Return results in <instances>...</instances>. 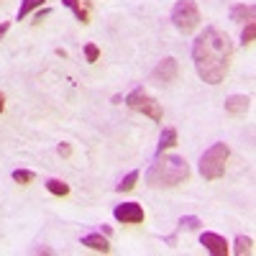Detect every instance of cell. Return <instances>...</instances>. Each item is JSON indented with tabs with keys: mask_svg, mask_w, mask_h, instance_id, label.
Wrapping results in <instances>:
<instances>
[{
	"mask_svg": "<svg viewBox=\"0 0 256 256\" xmlns=\"http://www.w3.org/2000/svg\"><path fill=\"white\" fill-rule=\"evenodd\" d=\"M228 156H230V148L218 141L212 144L208 152L200 156V174L205 180H220L226 174V164H228Z\"/></svg>",
	"mask_w": 256,
	"mask_h": 256,
	"instance_id": "cell-3",
	"label": "cell"
},
{
	"mask_svg": "<svg viewBox=\"0 0 256 256\" xmlns=\"http://www.w3.org/2000/svg\"><path fill=\"white\" fill-rule=\"evenodd\" d=\"M44 6V0H20V8H18V20H24L31 10H36V8H41Z\"/></svg>",
	"mask_w": 256,
	"mask_h": 256,
	"instance_id": "cell-17",
	"label": "cell"
},
{
	"mask_svg": "<svg viewBox=\"0 0 256 256\" xmlns=\"http://www.w3.org/2000/svg\"><path fill=\"white\" fill-rule=\"evenodd\" d=\"M8 28H10V20H3V24H0V38L8 34Z\"/></svg>",
	"mask_w": 256,
	"mask_h": 256,
	"instance_id": "cell-23",
	"label": "cell"
},
{
	"mask_svg": "<svg viewBox=\"0 0 256 256\" xmlns=\"http://www.w3.org/2000/svg\"><path fill=\"white\" fill-rule=\"evenodd\" d=\"M46 190L52 192V195H56V198H67L70 195V184L62 182V180H46Z\"/></svg>",
	"mask_w": 256,
	"mask_h": 256,
	"instance_id": "cell-16",
	"label": "cell"
},
{
	"mask_svg": "<svg viewBox=\"0 0 256 256\" xmlns=\"http://www.w3.org/2000/svg\"><path fill=\"white\" fill-rule=\"evenodd\" d=\"M233 254H236V256H248V254H254V241H251L248 236H238L236 244H233Z\"/></svg>",
	"mask_w": 256,
	"mask_h": 256,
	"instance_id": "cell-14",
	"label": "cell"
},
{
	"mask_svg": "<svg viewBox=\"0 0 256 256\" xmlns=\"http://www.w3.org/2000/svg\"><path fill=\"white\" fill-rule=\"evenodd\" d=\"M34 180H36V174L28 172V169H16L13 172V182H18V184H31Z\"/></svg>",
	"mask_w": 256,
	"mask_h": 256,
	"instance_id": "cell-19",
	"label": "cell"
},
{
	"mask_svg": "<svg viewBox=\"0 0 256 256\" xmlns=\"http://www.w3.org/2000/svg\"><path fill=\"white\" fill-rule=\"evenodd\" d=\"M3 110H6V95L0 92V113H3Z\"/></svg>",
	"mask_w": 256,
	"mask_h": 256,
	"instance_id": "cell-26",
	"label": "cell"
},
{
	"mask_svg": "<svg viewBox=\"0 0 256 256\" xmlns=\"http://www.w3.org/2000/svg\"><path fill=\"white\" fill-rule=\"evenodd\" d=\"M177 226H180V228H187V230H195V228L202 226V220H200L198 216H182Z\"/></svg>",
	"mask_w": 256,
	"mask_h": 256,
	"instance_id": "cell-20",
	"label": "cell"
},
{
	"mask_svg": "<svg viewBox=\"0 0 256 256\" xmlns=\"http://www.w3.org/2000/svg\"><path fill=\"white\" fill-rule=\"evenodd\" d=\"M177 74H180V62H177L174 56H164L156 67H154L152 80L159 82V84H169V82L177 80Z\"/></svg>",
	"mask_w": 256,
	"mask_h": 256,
	"instance_id": "cell-6",
	"label": "cell"
},
{
	"mask_svg": "<svg viewBox=\"0 0 256 256\" xmlns=\"http://www.w3.org/2000/svg\"><path fill=\"white\" fill-rule=\"evenodd\" d=\"M187 180H190V164L177 154L156 156V162L148 166V172H146V182L154 190H169V187L184 184Z\"/></svg>",
	"mask_w": 256,
	"mask_h": 256,
	"instance_id": "cell-2",
	"label": "cell"
},
{
	"mask_svg": "<svg viewBox=\"0 0 256 256\" xmlns=\"http://www.w3.org/2000/svg\"><path fill=\"white\" fill-rule=\"evenodd\" d=\"M248 108H251V100L246 95H230L226 100V113L228 116H244Z\"/></svg>",
	"mask_w": 256,
	"mask_h": 256,
	"instance_id": "cell-9",
	"label": "cell"
},
{
	"mask_svg": "<svg viewBox=\"0 0 256 256\" xmlns=\"http://www.w3.org/2000/svg\"><path fill=\"white\" fill-rule=\"evenodd\" d=\"M59 156L70 159L72 156V144H59Z\"/></svg>",
	"mask_w": 256,
	"mask_h": 256,
	"instance_id": "cell-22",
	"label": "cell"
},
{
	"mask_svg": "<svg viewBox=\"0 0 256 256\" xmlns=\"http://www.w3.org/2000/svg\"><path fill=\"white\" fill-rule=\"evenodd\" d=\"M126 105L131 110H138V113H144V116H148L152 120H162L164 118V110H162V105L156 102V98H152L144 88H136V90H131L126 95Z\"/></svg>",
	"mask_w": 256,
	"mask_h": 256,
	"instance_id": "cell-5",
	"label": "cell"
},
{
	"mask_svg": "<svg viewBox=\"0 0 256 256\" xmlns=\"http://www.w3.org/2000/svg\"><path fill=\"white\" fill-rule=\"evenodd\" d=\"M233 59V44L228 34H223L216 26H208L202 34H198L192 44V62L202 82L208 84H220L230 70Z\"/></svg>",
	"mask_w": 256,
	"mask_h": 256,
	"instance_id": "cell-1",
	"label": "cell"
},
{
	"mask_svg": "<svg viewBox=\"0 0 256 256\" xmlns=\"http://www.w3.org/2000/svg\"><path fill=\"white\" fill-rule=\"evenodd\" d=\"M84 59H88L90 64H95L100 59V49L95 44H84Z\"/></svg>",
	"mask_w": 256,
	"mask_h": 256,
	"instance_id": "cell-21",
	"label": "cell"
},
{
	"mask_svg": "<svg viewBox=\"0 0 256 256\" xmlns=\"http://www.w3.org/2000/svg\"><path fill=\"white\" fill-rule=\"evenodd\" d=\"M200 244L212 254V256H228V241L220 236V233H212V230H205L200 236Z\"/></svg>",
	"mask_w": 256,
	"mask_h": 256,
	"instance_id": "cell-8",
	"label": "cell"
},
{
	"mask_svg": "<svg viewBox=\"0 0 256 256\" xmlns=\"http://www.w3.org/2000/svg\"><path fill=\"white\" fill-rule=\"evenodd\" d=\"M113 216L118 223H126V226H136V223H144V208L138 202H123V205H116Z\"/></svg>",
	"mask_w": 256,
	"mask_h": 256,
	"instance_id": "cell-7",
	"label": "cell"
},
{
	"mask_svg": "<svg viewBox=\"0 0 256 256\" xmlns=\"http://www.w3.org/2000/svg\"><path fill=\"white\" fill-rule=\"evenodd\" d=\"M177 146V128H164L162 136H159V146H156V156H162L166 148Z\"/></svg>",
	"mask_w": 256,
	"mask_h": 256,
	"instance_id": "cell-11",
	"label": "cell"
},
{
	"mask_svg": "<svg viewBox=\"0 0 256 256\" xmlns=\"http://www.w3.org/2000/svg\"><path fill=\"white\" fill-rule=\"evenodd\" d=\"M46 16H49V8L38 10V13H36V20H34V24H41V18H46Z\"/></svg>",
	"mask_w": 256,
	"mask_h": 256,
	"instance_id": "cell-24",
	"label": "cell"
},
{
	"mask_svg": "<svg viewBox=\"0 0 256 256\" xmlns=\"http://www.w3.org/2000/svg\"><path fill=\"white\" fill-rule=\"evenodd\" d=\"M172 24L182 34H192L200 26V8L195 0H177V6L172 8Z\"/></svg>",
	"mask_w": 256,
	"mask_h": 256,
	"instance_id": "cell-4",
	"label": "cell"
},
{
	"mask_svg": "<svg viewBox=\"0 0 256 256\" xmlns=\"http://www.w3.org/2000/svg\"><path fill=\"white\" fill-rule=\"evenodd\" d=\"M254 13H256V8H254L251 3H241V6H233V8H230V18L238 20V24L254 20Z\"/></svg>",
	"mask_w": 256,
	"mask_h": 256,
	"instance_id": "cell-12",
	"label": "cell"
},
{
	"mask_svg": "<svg viewBox=\"0 0 256 256\" xmlns=\"http://www.w3.org/2000/svg\"><path fill=\"white\" fill-rule=\"evenodd\" d=\"M62 3H64V6H67V8L77 16V20H80L82 26H88V24H90V13H88V8H82L80 0H62Z\"/></svg>",
	"mask_w": 256,
	"mask_h": 256,
	"instance_id": "cell-13",
	"label": "cell"
},
{
	"mask_svg": "<svg viewBox=\"0 0 256 256\" xmlns=\"http://www.w3.org/2000/svg\"><path fill=\"white\" fill-rule=\"evenodd\" d=\"M100 233H105V236H110V233H113V228H110V226H105V223H102V226H100Z\"/></svg>",
	"mask_w": 256,
	"mask_h": 256,
	"instance_id": "cell-25",
	"label": "cell"
},
{
	"mask_svg": "<svg viewBox=\"0 0 256 256\" xmlns=\"http://www.w3.org/2000/svg\"><path fill=\"white\" fill-rule=\"evenodd\" d=\"M82 246H88V248H92V251H100V254H108V251H110L108 238H105L100 230H98V233H84V236H82Z\"/></svg>",
	"mask_w": 256,
	"mask_h": 256,
	"instance_id": "cell-10",
	"label": "cell"
},
{
	"mask_svg": "<svg viewBox=\"0 0 256 256\" xmlns=\"http://www.w3.org/2000/svg\"><path fill=\"white\" fill-rule=\"evenodd\" d=\"M138 177H141V172H138V169H134V172H128L120 182H118V192H131L134 187H136V182H138Z\"/></svg>",
	"mask_w": 256,
	"mask_h": 256,
	"instance_id": "cell-15",
	"label": "cell"
},
{
	"mask_svg": "<svg viewBox=\"0 0 256 256\" xmlns=\"http://www.w3.org/2000/svg\"><path fill=\"white\" fill-rule=\"evenodd\" d=\"M254 36H256V24H254V20H246V26L241 31V44L244 46H251L254 44Z\"/></svg>",
	"mask_w": 256,
	"mask_h": 256,
	"instance_id": "cell-18",
	"label": "cell"
}]
</instances>
